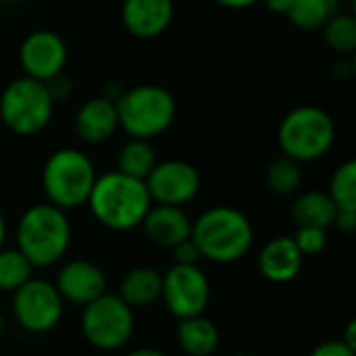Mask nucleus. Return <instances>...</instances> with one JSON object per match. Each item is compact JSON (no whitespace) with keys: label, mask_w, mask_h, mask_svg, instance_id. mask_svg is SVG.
<instances>
[{"label":"nucleus","mask_w":356,"mask_h":356,"mask_svg":"<svg viewBox=\"0 0 356 356\" xmlns=\"http://www.w3.org/2000/svg\"><path fill=\"white\" fill-rule=\"evenodd\" d=\"M232 356H250V355H232Z\"/></svg>","instance_id":"37"},{"label":"nucleus","mask_w":356,"mask_h":356,"mask_svg":"<svg viewBox=\"0 0 356 356\" xmlns=\"http://www.w3.org/2000/svg\"><path fill=\"white\" fill-rule=\"evenodd\" d=\"M4 240H6V221L4 215L0 213V250L4 248Z\"/></svg>","instance_id":"35"},{"label":"nucleus","mask_w":356,"mask_h":356,"mask_svg":"<svg viewBox=\"0 0 356 356\" xmlns=\"http://www.w3.org/2000/svg\"><path fill=\"white\" fill-rule=\"evenodd\" d=\"M54 113V98L44 81L21 75L0 94V121L17 136L44 131Z\"/></svg>","instance_id":"7"},{"label":"nucleus","mask_w":356,"mask_h":356,"mask_svg":"<svg viewBox=\"0 0 356 356\" xmlns=\"http://www.w3.org/2000/svg\"><path fill=\"white\" fill-rule=\"evenodd\" d=\"M119 129L115 98L96 96L86 100L75 115V131L86 144H102Z\"/></svg>","instance_id":"17"},{"label":"nucleus","mask_w":356,"mask_h":356,"mask_svg":"<svg viewBox=\"0 0 356 356\" xmlns=\"http://www.w3.org/2000/svg\"><path fill=\"white\" fill-rule=\"evenodd\" d=\"M327 196L332 198L338 213H356V163L346 161L342 163L332 179Z\"/></svg>","instance_id":"24"},{"label":"nucleus","mask_w":356,"mask_h":356,"mask_svg":"<svg viewBox=\"0 0 356 356\" xmlns=\"http://www.w3.org/2000/svg\"><path fill=\"white\" fill-rule=\"evenodd\" d=\"M119 127L136 140L163 136L175 121L177 102L173 94L156 83L134 86L115 98Z\"/></svg>","instance_id":"4"},{"label":"nucleus","mask_w":356,"mask_h":356,"mask_svg":"<svg viewBox=\"0 0 356 356\" xmlns=\"http://www.w3.org/2000/svg\"><path fill=\"white\" fill-rule=\"evenodd\" d=\"M336 140V125L332 115L315 104L292 108L280 123L277 144L282 154L305 165L323 159Z\"/></svg>","instance_id":"5"},{"label":"nucleus","mask_w":356,"mask_h":356,"mask_svg":"<svg viewBox=\"0 0 356 356\" xmlns=\"http://www.w3.org/2000/svg\"><path fill=\"white\" fill-rule=\"evenodd\" d=\"M336 13L338 0H290L284 17L302 31H315L321 29Z\"/></svg>","instance_id":"22"},{"label":"nucleus","mask_w":356,"mask_h":356,"mask_svg":"<svg viewBox=\"0 0 356 356\" xmlns=\"http://www.w3.org/2000/svg\"><path fill=\"white\" fill-rule=\"evenodd\" d=\"M175 15L173 0H123L121 21L123 27L140 40L163 35Z\"/></svg>","instance_id":"14"},{"label":"nucleus","mask_w":356,"mask_h":356,"mask_svg":"<svg viewBox=\"0 0 356 356\" xmlns=\"http://www.w3.org/2000/svg\"><path fill=\"white\" fill-rule=\"evenodd\" d=\"M296 248L300 250V254L307 257H317L327 248V229L321 227H298L296 236H292Z\"/></svg>","instance_id":"27"},{"label":"nucleus","mask_w":356,"mask_h":356,"mask_svg":"<svg viewBox=\"0 0 356 356\" xmlns=\"http://www.w3.org/2000/svg\"><path fill=\"white\" fill-rule=\"evenodd\" d=\"M96 177L94 163L86 152L77 148H60L44 163L42 188L48 202L67 213L88 204Z\"/></svg>","instance_id":"6"},{"label":"nucleus","mask_w":356,"mask_h":356,"mask_svg":"<svg viewBox=\"0 0 356 356\" xmlns=\"http://www.w3.org/2000/svg\"><path fill=\"white\" fill-rule=\"evenodd\" d=\"M223 8H232V10H242V8H250L254 4H259L261 0H213Z\"/></svg>","instance_id":"31"},{"label":"nucleus","mask_w":356,"mask_h":356,"mask_svg":"<svg viewBox=\"0 0 356 356\" xmlns=\"http://www.w3.org/2000/svg\"><path fill=\"white\" fill-rule=\"evenodd\" d=\"M190 238L202 259L217 265H232L250 252L254 229L242 211L234 207H211L192 221Z\"/></svg>","instance_id":"2"},{"label":"nucleus","mask_w":356,"mask_h":356,"mask_svg":"<svg viewBox=\"0 0 356 356\" xmlns=\"http://www.w3.org/2000/svg\"><path fill=\"white\" fill-rule=\"evenodd\" d=\"M327 46L340 56L353 54L356 48V19L346 13H336L323 27Z\"/></svg>","instance_id":"26"},{"label":"nucleus","mask_w":356,"mask_h":356,"mask_svg":"<svg viewBox=\"0 0 356 356\" xmlns=\"http://www.w3.org/2000/svg\"><path fill=\"white\" fill-rule=\"evenodd\" d=\"M173 257H175V265H198V261L202 259L196 244L192 242V238L177 244L173 248Z\"/></svg>","instance_id":"29"},{"label":"nucleus","mask_w":356,"mask_h":356,"mask_svg":"<svg viewBox=\"0 0 356 356\" xmlns=\"http://www.w3.org/2000/svg\"><path fill=\"white\" fill-rule=\"evenodd\" d=\"M271 13H277V15H286L288 6H290V0H261Z\"/></svg>","instance_id":"32"},{"label":"nucleus","mask_w":356,"mask_h":356,"mask_svg":"<svg viewBox=\"0 0 356 356\" xmlns=\"http://www.w3.org/2000/svg\"><path fill=\"white\" fill-rule=\"evenodd\" d=\"M334 227L344 232V234H350L356 229V213H336V219H334Z\"/></svg>","instance_id":"30"},{"label":"nucleus","mask_w":356,"mask_h":356,"mask_svg":"<svg viewBox=\"0 0 356 356\" xmlns=\"http://www.w3.org/2000/svg\"><path fill=\"white\" fill-rule=\"evenodd\" d=\"M311 356H356L355 348H350L342 338L340 340H325L313 348Z\"/></svg>","instance_id":"28"},{"label":"nucleus","mask_w":356,"mask_h":356,"mask_svg":"<svg viewBox=\"0 0 356 356\" xmlns=\"http://www.w3.org/2000/svg\"><path fill=\"white\" fill-rule=\"evenodd\" d=\"M161 288H163V273L154 267H134L129 269L121 284L117 296L131 309H146L161 300Z\"/></svg>","instance_id":"18"},{"label":"nucleus","mask_w":356,"mask_h":356,"mask_svg":"<svg viewBox=\"0 0 356 356\" xmlns=\"http://www.w3.org/2000/svg\"><path fill=\"white\" fill-rule=\"evenodd\" d=\"M71 223L65 211L50 202L31 204L17 221L15 248L33 265L44 269L56 265L71 246Z\"/></svg>","instance_id":"3"},{"label":"nucleus","mask_w":356,"mask_h":356,"mask_svg":"<svg viewBox=\"0 0 356 356\" xmlns=\"http://www.w3.org/2000/svg\"><path fill=\"white\" fill-rule=\"evenodd\" d=\"M355 330H356V323H355V321H350V323H348V327H346V334H344V338H342V340H344V342H346V344H348L350 348H355V350H356Z\"/></svg>","instance_id":"33"},{"label":"nucleus","mask_w":356,"mask_h":356,"mask_svg":"<svg viewBox=\"0 0 356 356\" xmlns=\"http://www.w3.org/2000/svg\"><path fill=\"white\" fill-rule=\"evenodd\" d=\"M125 356H167L165 353L156 350V348H138V350H131Z\"/></svg>","instance_id":"34"},{"label":"nucleus","mask_w":356,"mask_h":356,"mask_svg":"<svg viewBox=\"0 0 356 356\" xmlns=\"http://www.w3.org/2000/svg\"><path fill=\"white\" fill-rule=\"evenodd\" d=\"M65 302L48 280L31 277L13 292V317L29 334H48L63 319Z\"/></svg>","instance_id":"10"},{"label":"nucleus","mask_w":356,"mask_h":356,"mask_svg":"<svg viewBox=\"0 0 356 356\" xmlns=\"http://www.w3.org/2000/svg\"><path fill=\"white\" fill-rule=\"evenodd\" d=\"M140 227L144 229V236L150 240V244L173 250L177 244L190 238L192 219L184 207L152 204Z\"/></svg>","instance_id":"15"},{"label":"nucleus","mask_w":356,"mask_h":356,"mask_svg":"<svg viewBox=\"0 0 356 356\" xmlns=\"http://www.w3.org/2000/svg\"><path fill=\"white\" fill-rule=\"evenodd\" d=\"M161 300L177 321L204 315L211 302V282L198 265H171L163 273Z\"/></svg>","instance_id":"9"},{"label":"nucleus","mask_w":356,"mask_h":356,"mask_svg":"<svg viewBox=\"0 0 356 356\" xmlns=\"http://www.w3.org/2000/svg\"><path fill=\"white\" fill-rule=\"evenodd\" d=\"M175 336L179 348L188 356H211L221 342L219 327L204 315L177 321Z\"/></svg>","instance_id":"19"},{"label":"nucleus","mask_w":356,"mask_h":356,"mask_svg":"<svg viewBox=\"0 0 356 356\" xmlns=\"http://www.w3.org/2000/svg\"><path fill=\"white\" fill-rule=\"evenodd\" d=\"M67 56L65 40L50 29H35L27 33L19 46V65L23 75L44 83L63 75Z\"/></svg>","instance_id":"12"},{"label":"nucleus","mask_w":356,"mask_h":356,"mask_svg":"<svg viewBox=\"0 0 356 356\" xmlns=\"http://www.w3.org/2000/svg\"><path fill=\"white\" fill-rule=\"evenodd\" d=\"M302 263L305 257L296 248L292 236H277L259 252V271L271 284L294 282L302 269Z\"/></svg>","instance_id":"16"},{"label":"nucleus","mask_w":356,"mask_h":356,"mask_svg":"<svg viewBox=\"0 0 356 356\" xmlns=\"http://www.w3.org/2000/svg\"><path fill=\"white\" fill-rule=\"evenodd\" d=\"M156 163H159L156 150L148 140L129 138V142H125L117 154V171L142 181L150 175Z\"/></svg>","instance_id":"21"},{"label":"nucleus","mask_w":356,"mask_h":356,"mask_svg":"<svg viewBox=\"0 0 356 356\" xmlns=\"http://www.w3.org/2000/svg\"><path fill=\"white\" fill-rule=\"evenodd\" d=\"M144 184L152 204L184 207L200 192V173L188 161H159Z\"/></svg>","instance_id":"11"},{"label":"nucleus","mask_w":356,"mask_h":356,"mask_svg":"<svg viewBox=\"0 0 356 356\" xmlns=\"http://www.w3.org/2000/svg\"><path fill=\"white\" fill-rule=\"evenodd\" d=\"M336 207L327 192L307 190L296 196L292 204V219L298 227H321L330 229L336 219Z\"/></svg>","instance_id":"20"},{"label":"nucleus","mask_w":356,"mask_h":356,"mask_svg":"<svg viewBox=\"0 0 356 356\" xmlns=\"http://www.w3.org/2000/svg\"><path fill=\"white\" fill-rule=\"evenodd\" d=\"M54 288L63 302L86 307L106 292V275L92 261L73 259L58 269Z\"/></svg>","instance_id":"13"},{"label":"nucleus","mask_w":356,"mask_h":356,"mask_svg":"<svg viewBox=\"0 0 356 356\" xmlns=\"http://www.w3.org/2000/svg\"><path fill=\"white\" fill-rule=\"evenodd\" d=\"M4 327H6V323H4V317H2V313H0V336L4 334Z\"/></svg>","instance_id":"36"},{"label":"nucleus","mask_w":356,"mask_h":356,"mask_svg":"<svg viewBox=\"0 0 356 356\" xmlns=\"http://www.w3.org/2000/svg\"><path fill=\"white\" fill-rule=\"evenodd\" d=\"M88 204L102 227L131 232L142 225L152 200L142 179H134L115 169L96 177Z\"/></svg>","instance_id":"1"},{"label":"nucleus","mask_w":356,"mask_h":356,"mask_svg":"<svg viewBox=\"0 0 356 356\" xmlns=\"http://www.w3.org/2000/svg\"><path fill=\"white\" fill-rule=\"evenodd\" d=\"M265 181L273 194L294 196V194H298V190L302 186V165L282 154L267 167Z\"/></svg>","instance_id":"23"},{"label":"nucleus","mask_w":356,"mask_h":356,"mask_svg":"<svg viewBox=\"0 0 356 356\" xmlns=\"http://www.w3.org/2000/svg\"><path fill=\"white\" fill-rule=\"evenodd\" d=\"M31 277H33V265L17 248L0 250V292L13 294Z\"/></svg>","instance_id":"25"},{"label":"nucleus","mask_w":356,"mask_h":356,"mask_svg":"<svg viewBox=\"0 0 356 356\" xmlns=\"http://www.w3.org/2000/svg\"><path fill=\"white\" fill-rule=\"evenodd\" d=\"M81 334L90 346L104 353L123 348L134 334V309L127 307L117 294L104 292L81 311Z\"/></svg>","instance_id":"8"}]
</instances>
